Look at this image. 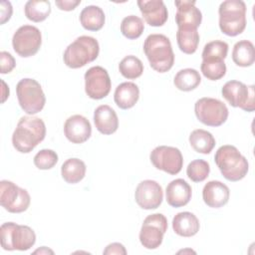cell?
<instances>
[{"instance_id":"obj_40","label":"cell","mask_w":255,"mask_h":255,"mask_svg":"<svg viewBox=\"0 0 255 255\" xmlns=\"http://www.w3.org/2000/svg\"><path fill=\"white\" fill-rule=\"evenodd\" d=\"M80 3H81V0H60V1L55 2L57 7L60 10H64V11H72Z\"/></svg>"},{"instance_id":"obj_6","label":"cell","mask_w":255,"mask_h":255,"mask_svg":"<svg viewBox=\"0 0 255 255\" xmlns=\"http://www.w3.org/2000/svg\"><path fill=\"white\" fill-rule=\"evenodd\" d=\"M1 246L4 250L26 251L36 242V234L27 225L5 222L0 227Z\"/></svg>"},{"instance_id":"obj_2","label":"cell","mask_w":255,"mask_h":255,"mask_svg":"<svg viewBox=\"0 0 255 255\" xmlns=\"http://www.w3.org/2000/svg\"><path fill=\"white\" fill-rule=\"evenodd\" d=\"M143 52L150 67L158 72H168L174 64V54L169 39L162 34H151L143 43Z\"/></svg>"},{"instance_id":"obj_30","label":"cell","mask_w":255,"mask_h":255,"mask_svg":"<svg viewBox=\"0 0 255 255\" xmlns=\"http://www.w3.org/2000/svg\"><path fill=\"white\" fill-rule=\"evenodd\" d=\"M176 41L181 52L191 55L199 44V34L197 29H177Z\"/></svg>"},{"instance_id":"obj_25","label":"cell","mask_w":255,"mask_h":255,"mask_svg":"<svg viewBox=\"0 0 255 255\" xmlns=\"http://www.w3.org/2000/svg\"><path fill=\"white\" fill-rule=\"evenodd\" d=\"M86 164L79 158H69L61 166L63 179L70 184L80 182L86 175Z\"/></svg>"},{"instance_id":"obj_22","label":"cell","mask_w":255,"mask_h":255,"mask_svg":"<svg viewBox=\"0 0 255 255\" xmlns=\"http://www.w3.org/2000/svg\"><path fill=\"white\" fill-rule=\"evenodd\" d=\"M139 98V89L132 82H124L120 84L115 91L114 100L116 105L123 110L132 108Z\"/></svg>"},{"instance_id":"obj_11","label":"cell","mask_w":255,"mask_h":255,"mask_svg":"<svg viewBox=\"0 0 255 255\" xmlns=\"http://www.w3.org/2000/svg\"><path fill=\"white\" fill-rule=\"evenodd\" d=\"M166 230V217L161 213L150 214L143 220L139 232V241L146 249H156L162 243Z\"/></svg>"},{"instance_id":"obj_7","label":"cell","mask_w":255,"mask_h":255,"mask_svg":"<svg viewBox=\"0 0 255 255\" xmlns=\"http://www.w3.org/2000/svg\"><path fill=\"white\" fill-rule=\"evenodd\" d=\"M16 94L21 109L28 115L41 112L46 104V97L41 85L34 79H22L16 86Z\"/></svg>"},{"instance_id":"obj_28","label":"cell","mask_w":255,"mask_h":255,"mask_svg":"<svg viewBox=\"0 0 255 255\" xmlns=\"http://www.w3.org/2000/svg\"><path fill=\"white\" fill-rule=\"evenodd\" d=\"M201 82V77L195 69L186 68L178 71L174 77L173 84L175 88L183 92H189L196 89Z\"/></svg>"},{"instance_id":"obj_14","label":"cell","mask_w":255,"mask_h":255,"mask_svg":"<svg viewBox=\"0 0 255 255\" xmlns=\"http://www.w3.org/2000/svg\"><path fill=\"white\" fill-rule=\"evenodd\" d=\"M112 88L109 73L101 66L90 68L85 73V91L88 97L94 100L106 98Z\"/></svg>"},{"instance_id":"obj_16","label":"cell","mask_w":255,"mask_h":255,"mask_svg":"<svg viewBox=\"0 0 255 255\" xmlns=\"http://www.w3.org/2000/svg\"><path fill=\"white\" fill-rule=\"evenodd\" d=\"M195 1L181 0L175 1L177 8L175 22L178 29H197L202 21V14L195 6Z\"/></svg>"},{"instance_id":"obj_3","label":"cell","mask_w":255,"mask_h":255,"mask_svg":"<svg viewBox=\"0 0 255 255\" xmlns=\"http://www.w3.org/2000/svg\"><path fill=\"white\" fill-rule=\"evenodd\" d=\"M214 160L221 174L229 181H238L247 175L248 161L234 145L220 146L215 152Z\"/></svg>"},{"instance_id":"obj_15","label":"cell","mask_w":255,"mask_h":255,"mask_svg":"<svg viewBox=\"0 0 255 255\" xmlns=\"http://www.w3.org/2000/svg\"><path fill=\"white\" fill-rule=\"evenodd\" d=\"M134 199L142 209H155L159 207L163 199V191L158 182L145 179L138 183L134 191Z\"/></svg>"},{"instance_id":"obj_38","label":"cell","mask_w":255,"mask_h":255,"mask_svg":"<svg viewBox=\"0 0 255 255\" xmlns=\"http://www.w3.org/2000/svg\"><path fill=\"white\" fill-rule=\"evenodd\" d=\"M104 254H118V255H126L127 254V250L125 248V246L121 243H118V242H114V243H111L109 244L104 252Z\"/></svg>"},{"instance_id":"obj_35","label":"cell","mask_w":255,"mask_h":255,"mask_svg":"<svg viewBox=\"0 0 255 255\" xmlns=\"http://www.w3.org/2000/svg\"><path fill=\"white\" fill-rule=\"evenodd\" d=\"M210 172L209 163L203 159L192 160L186 168V174L193 182H201L205 180Z\"/></svg>"},{"instance_id":"obj_24","label":"cell","mask_w":255,"mask_h":255,"mask_svg":"<svg viewBox=\"0 0 255 255\" xmlns=\"http://www.w3.org/2000/svg\"><path fill=\"white\" fill-rule=\"evenodd\" d=\"M105 13L99 6L90 5L85 7L80 13V22L88 31H99L105 24Z\"/></svg>"},{"instance_id":"obj_10","label":"cell","mask_w":255,"mask_h":255,"mask_svg":"<svg viewBox=\"0 0 255 255\" xmlns=\"http://www.w3.org/2000/svg\"><path fill=\"white\" fill-rule=\"evenodd\" d=\"M31 202L28 191L9 180L0 181V204L8 212L21 213L28 209Z\"/></svg>"},{"instance_id":"obj_37","label":"cell","mask_w":255,"mask_h":255,"mask_svg":"<svg viewBox=\"0 0 255 255\" xmlns=\"http://www.w3.org/2000/svg\"><path fill=\"white\" fill-rule=\"evenodd\" d=\"M0 65H1V74H7V73H10L15 68L16 62L10 53L6 51H2L0 52Z\"/></svg>"},{"instance_id":"obj_32","label":"cell","mask_w":255,"mask_h":255,"mask_svg":"<svg viewBox=\"0 0 255 255\" xmlns=\"http://www.w3.org/2000/svg\"><path fill=\"white\" fill-rule=\"evenodd\" d=\"M143 30V21L135 15H129L125 17L121 23L122 34L129 40H134L140 37Z\"/></svg>"},{"instance_id":"obj_13","label":"cell","mask_w":255,"mask_h":255,"mask_svg":"<svg viewBox=\"0 0 255 255\" xmlns=\"http://www.w3.org/2000/svg\"><path fill=\"white\" fill-rule=\"evenodd\" d=\"M151 163L155 168L175 175L180 172L183 165L181 151L174 146L159 145L156 146L149 155Z\"/></svg>"},{"instance_id":"obj_27","label":"cell","mask_w":255,"mask_h":255,"mask_svg":"<svg viewBox=\"0 0 255 255\" xmlns=\"http://www.w3.org/2000/svg\"><path fill=\"white\" fill-rule=\"evenodd\" d=\"M189 143L196 152L208 154L215 146V138L211 132L202 128H197L191 131L189 135Z\"/></svg>"},{"instance_id":"obj_8","label":"cell","mask_w":255,"mask_h":255,"mask_svg":"<svg viewBox=\"0 0 255 255\" xmlns=\"http://www.w3.org/2000/svg\"><path fill=\"white\" fill-rule=\"evenodd\" d=\"M194 113L200 123L209 127H219L224 124L228 118L226 105L217 99L207 97L196 101Z\"/></svg>"},{"instance_id":"obj_43","label":"cell","mask_w":255,"mask_h":255,"mask_svg":"<svg viewBox=\"0 0 255 255\" xmlns=\"http://www.w3.org/2000/svg\"><path fill=\"white\" fill-rule=\"evenodd\" d=\"M185 252H191V253H195L194 251H192V250H181V251H179L178 253H185Z\"/></svg>"},{"instance_id":"obj_12","label":"cell","mask_w":255,"mask_h":255,"mask_svg":"<svg viewBox=\"0 0 255 255\" xmlns=\"http://www.w3.org/2000/svg\"><path fill=\"white\" fill-rule=\"evenodd\" d=\"M42 44L40 30L32 25H23L17 29L12 38L14 51L23 58L34 56Z\"/></svg>"},{"instance_id":"obj_1","label":"cell","mask_w":255,"mask_h":255,"mask_svg":"<svg viewBox=\"0 0 255 255\" xmlns=\"http://www.w3.org/2000/svg\"><path fill=\"white\" fill-rule=\"evenodd\" d=\"M46 135V126L43 120L25 116L20 119L12 135L13 146L22 153L31 152Z\"/></svg>"},{"instance_id":"obj_18","label":"cell","mask_w":255,"mask_h":255,"mask_svg":"<svg viewBox=\"0 0 255 255\" xmlns=\"http://www.w3.org/2000/svg\"><path fill=\"white\" fill-rule=\"evenodd\" d=\"M137 5L149 26L159 27L167 21L168 12L162 0H138Z\"/></svg>"},{"instance_id":"obj_23","label":"cell","mask_w":255,"mask_h":255,"mask_svg":"<svg viewBox=\"0 0 255 255\" xmlns=\"http://www.w3.org/2000/svg\"><path fill=\"white\" fill-rule=\"evenodd\" d=\"M199 220L197 217L188 211L177 213L172 219L173 231L182 237H191L199 231Z\"/></svg>"},{"instance_id":"obj_9","label":"cell","mask_w":255,"mask_h":255,"mask_svg":"<svg viewBox=\"0 0 255 255\" xmlns=\"http://www.w3.org/2000/svg\"><path fill=\"white\" fill-rule=\"evenodd\" d=\"M222 97L234 108L251 113L255 110L254 86H246L239 81H228L221 90Z\"/></svg>"},{"instance_id":"obj_4","label":"cell","mask_w":255,"mask_h":255,"mask_svg":"<svg viewBox=\"0 0 255 255\" xmlns=\"http://www.w3.org/2000/svg\"><path fill=\"white\" fill-rule=\"evenodd\" d=\"M218 13L219 28L223 34L234 37L246 28V5L242 0L223 1Z\"/></svg>"},{"instance_id":"obj_31","label":"cell","mask_w":255,"mask_h":255,"mask_svg":"<svg viewBox=\"0 0 255 255\" xmlns=\"http://www.w3.org/2000/svg\"><path fill=\"white\" fill-rule=\"evenodd\" d=\"M119 70L123 77L128 80H133L142 75L143 64L135 56H126L119 64Z\"/></svg>"},{"instance_id":"obj_17","label":"cell","mask_w":255,"mask_h":255,"mask_svg":"<svg viewBox=\"0 0 255 255\" xmlns=\"http://www.w3.org/2000/svg\"><path fill=\"white\" fill-rule=\"evenodd\" d=\"M64 133L68 140L73 143H83L92 134V126L87 118L74 115L68 118L64 125Z\"/></svg>"},{"instance_id":"obj_5","label":"cell","mask_w":255,"mask_h":255,"mask_svg":"<svg viewBox=\"0 0 255 255\" xmlns=\"http://www.w3.org/2000/svg\"><path fill=\"white\" fill-rule=\"evenodd\" d=\"M100 52L98 41L91 36H80L65 50L63 60L67 67L78 69L95 61Z\"/></svg>"},{"instance_id":"obj_21","label":"cell","mask_w":255,"mask_h":255,"mask_svg":"<svg viewBox=\"0 0 255 255\" xmlns=\"http://www.w3.org/2000/svg\"><path fill=\"white\" fill-rule=\"evenodd\" d=\"M94 123L97 129L103 134H112L119 128L117 113L108 105H101L95 110Z\"/></svg>"},{"instance_id":"obj_20","label":"cell","mask_w":255,"mask_h":255,"mask_svg":"<svg viewBox=\"0 0 255 255\" xmlns=\"http://www.w3.org/2000/svg\"><path fill=\"white\" fill-rule=\"evenodd\" d=\"M191 195V186L182 178L174 179L166 186V201L172 207L177 208L186 205L190 201Z\"/></svg>"},{"instance_id":"obj_33","label":"cell","mask_w":255,"mask_h":255,"mask_svg":"<svg viewBox=\"0 0 255 255\" xmlns=\"http://www.w3.org/2000/svg\"><path fill=\"white\" fill-rule=\"evenodd\" d=\"M203 76L210 81H217L226 74V65L223 60L202 61L200 66Z\"/></svg>"},{"instance_id":"obj_39","label":"cell","mask_w":255,"mask_h":255,"mask_svg":"<svg viewBox=\"0 0 255 255\" xmlns=\"http://www.w3.org/2000/svg\"><path fill=\"white\" fill-rule=\"evenodd\" d=\"M1 5V25H3L5 22H7L12 15L13 9H12V5L9 1H1L0 3Z\"/></svg>"},{"instance_id":"obj_26","label":"cell","mask_w":255,"mask_h":255,"mask_svg":"<svg viewBox=\"0 0 255 255\" xmlns=\"http://www.w3.org/2000/svg\"><path fill=\"white\" fill-rule=\"evenodd\" d=\"M232 60L239 67H250L255 61V50L252 42L241 40L232 50Z\"/></svg>"},{"instance_id":"obj_41","label":"cell","mask_w":255,"mask_h":255,"mask_svg":"<svg viewBox=\"0 0 255 255\" xmlns=\"http://www.w3.org/2000/svg\"><path fill=\"white\" fill-rule=\"evenodd\" d=\"M3 85V98H2V103H4L6 101V99L9 97V88L6 87V84L4 81L1 82Z\"/></svg>"},{"instance_id":"obj_29","label":"cell","mask_w":255,"mask_h":255,"mask_svg":"<svg viewBox=\"0 0 255 255\" xmlns=\"http://www.w3.org/2000/svg\"><path fill=\"white\" fill-rule=\"evenodd\" d=\"M25 15L33 22H42L51 13V3L47 0H30L25 4Z\"/></svg>"},{"instance_id":"obj_19","label":"cell","mask_w":255,"mask_h":255,"mask_svg":"<svg viewBox=\"0 0 255 255\" xmlns=\"http://www.w3.org/2000/svg\"><path fill=\"white\" fill-rule=\"evenodd\" d=\"M230 191L226 184L219 180L208 181L202 189L204 203L212 208H220L229 200Z\"/></svg>"},{"instance_id":"obj_36","label":"cell","mask_w":255,"mask_h":255,"mask_svg":"<svg viewBox=\"0 0 255 255\" xmlns=\"http://www.w3.org/2000/svg\"><path fill=\"white\" fill-rule=\"evenodd\" d=\"M58 162V154L52 149H41L34 156V164L39 169H51Z\"/></svg>"},{"instance_id":"obj_42","label":"cell","mask_w":255,"mask_h":255,"mask_svg":"<svg viewBox=\"0 0 255 255\" xmlns=\"http://www.w3.org/2000/svg\"><path fill=\"white\" fill-rule=\"evenodd\" d=\"M36 253H40V254H48V253H51V254H53L54 252H53V250H51V249H48L47 247H45V246H43V247H41L40 249H37L36 251H34V254H36Z\"/></svg>"},{"instance_id":"obj_34","label":"cell","mask_w":255,"mask_h":255,"mask_svg":"<svg viewBox=\"0 0 255 255\" xmlns=\"http://www.w3.org/2000/svg\"><path fill=\"white\" fill-rule=\"evenodd\" d=\"M228 53V44L224 41H211L207 43L202 51V61L206 60H223Z\"/></svg>"}]
</instances>
